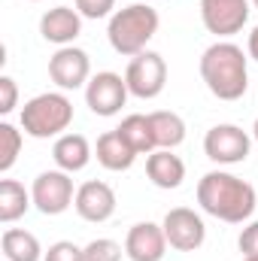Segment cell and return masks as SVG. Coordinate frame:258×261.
<instances>
[{
    "instance_id": "cell-31",
    "label": "cell",
    "mask_w": 258,
    "mask_h": 261,
    "mask_svg": "<svg viewBox=\"0 0 258 261\" xmlns=\"http://www.w3.org/2000/svg\"><path fill=\"white\" fill-rule=\"evenodd\" d=\"M243 261H258V258H243Z\"/></svg>"
},
{
    "instance_id": "cell-5",
    "label": "cell",
    "mask_w": 258,
    "mask_h": 261,
    "mask_svg": "<svg viewBox=\"0 0 258 261\" xmlns=\"http://www.w3.org/2000/svg\"><path fill=\"white\" fill-rule=\"evenodd\" d=\"M125 82H128V91L140 100H152L164 91L167 85V61L158 55V52H140L128 61L125 70Z\"/></svg>"
},
{
    "instance_id": "cell-4",
    "label": "cell",
    "mask_w": 258,
    "mask_h": 261,
    "mask_svg": "<svg viewBox=\"0 0 258 261\" xmlns=\"http://www.w3.org/2000/svg\"><path fill=\"white\" fill-rule=\"evenodd\" d=\"M73 122V103L61 91H46L37 94L24 103L21 110V128L34 140H49V137H61Z\"/></svg>"
},
{
    "instance_id": "cell-22",
    "label": "cell",
    "mask_w": 258,
    "mask_h": 261,
    "mask_svg": "<svg viewBox=\"0 0 258 261\" xmlns=\"http://www.w3.org/2000/svg\"><path fill=\"white\" fill-rule=\"evenodd\" d=\"M21 152V130L9 122L0 125V173H9Z\"/></svg>"
},
{
    "instance_id": "cell-27",
    "label": "cell",
    "mask_w": 258,
    "mask_h": 261,
    "mask_svg": "<svg viewBox=\"0 0 258 261\" xmlns=\"http://www.w3.org/2000/svg\"><path fill=\"white\" fill-rule=\"evenodd\" d=\"M237 246H240L243 258H258V222L246 225V228L240 231V240H237Z\"/></svg>"
},
{
    "instance_id": "cell-11",
    "label": "cell",
    "mask_w": 258,
    "mask_h": 261,
    "mask_svg": "<svg viewBox=\"0 0 258 261\" xmlns=\"http://www.w3.org/2000/svg\"><path fill=\"white\" fill-rule=\"evenodd\" d=\"M49 76L58 88L64 91H76L82 85H88L91 79V61L88 52L76 49V46H61L52 58H49Z\"/></svg>"
},
{
    "instance_id": "cell-24",
    "label": "cell",
    "mask_w": 258,
    "mask_h": 261,
    "mask_svg": "<svg viewBox=\"0 0 258 261\" xmlns=\"http://www.w3.org/2000/svg\"><path fill=\"white\" fill-rule=\"evenodd\" d=\"M43 261H82V246H76L70 240H58L46 249Z\"/></svg>"
},
{
    "instance_id": "cell-15",
    "label": "cell",
    "mask_w": 258,
    "mask_h": 261,
    "mask_svg": "<svg viewBox=\"0 0 258 261\" xmlns=\"http://www.w3.org/2000/svg\"><path fill=\"white\" fill-rule=\"evenodd\" d=\"M146 176L152 179V186L158 189H179L186 179V164L179 155H173V149H155L146 158Z\"/></svg>"
},
{
    "instance_id": "cell-21",
    "label": "cell",
    "mask_w": 258,
    "mask_h": 261,
    "mask_svg": "<svg viewBox=\"0 0 258 261\" xmlns=\"http://www.w3.org/2000/svg\"><path fill=\"white\" fill-rule=\"evenodd\" d=\"M31 203H34V197H31V192H24L21 182H15V179H3L0 182V222L3 225L21 219Z\"/></svg>"
},
{
    "instance_id": "cell-16",
    "label": "cell",
    "mask_w": 258,
    "mask_h": 261,
    "mask_svg": "<svg viewBox=\"0 0 258 261\" xmlns=\"http://www.w3.org/2000/svg\"><path fill=\"white\" fill-rule=\"evenodd\" d=\"M52 158H55L58 170L79 173L91 161V146H88V140L82 134H61L55 140V146H52Z\"/></svg>"
},
{
    "instance_id": "cell-2",
    "label": "cell",
    "mask_w": 258,
    "mask_h": 261,
    "mask_svg": "<svg viewBox=\"0 0 258 261\" xmlns=\"http://www.w3.org/2000/svg\"><path fill=\"white\" fill-rule=\"evenodd\" d=\"M200 79L219 100H240L249 88L246 55L237 43L219 40L200 55Z\"/></svg>"
},
{
    "instance_id": "cell-3",
    "label": "cell",
    "mask_w": 258,
    "mask_h": 261,
    "mask_svg": "<svg viewBox=\"0 0 258 261\" xmlns=\"http://www.w3.org/2000/svg\"><path fill=\"white\" fill-rule=\"evenodd\" d=\"M158 24H161L158 9H152L149 3H131L110 15V28H107L110 46L119 55L134 58V55L146 52L149 40L158 34Z\"/></svg>"
},
{
    "instance_id": "cell-1",
    "label": "cell",
    "mask_w": 258,
    "mask_h": 261,
    "mask_svg": "<svg viewBox=\"0 0 258 261\" xmlns=\"http://www.w3.org/2000/svg\"><path fill=\"white\" fill-rule=\"evenodd\" d=\"M197 203L213 219H222L228 225H243L255 213L258 197L246 179L225 170H210L197 182Z\"/></svg>"
},
{
    "instance_id": "cell-20",
    "label": "cell",
    "mask_w": 258,
    "mask_h": 261,
    "mask_svg": "<svg viewBox=\"0 0 258 261\" xmlns=\"http://www.w3.org/2000/svg\"><path fill=\"white\" fill-rule=\"evenodd\" d=\"M119 134L125 137L131 143V149L137 152V155H152L158 146H155V134H152V122H149V116H140V113H134L128 119H122V125H119Z\"/></svg>"
},
{
    "instance_id": "cell-17",
    "label": "cell",
    "mask_w": 258,
    "mask_h": 261,
    "mask_svg": "<svg viewBox=\"0 0 258 261\" xmlns=\"http://www.w3.org/2000/svg\"><path fill=\"white\" fill-rule=\"evenodd\" d=\"M94 155H97V161H100L107 170H113V173L128 170L131 164L137 161V152L131 149V143L119 134V130L100 134V137H97V146H94Z\"/></svg>"
},
{
    "instance_id": "cell-26",
    "label": "cell",
    "mask_w": 258,
    "mask_h": 261,
    "mask_svg": "<svg viewBox=\"0 0 258 261\" xmlns=\"http://www.w3.org/2000/svg\"><path fill=\"white\" fill-rule=\"evenodd\" d=\"M18 107V85L12 76H0V113L9 116Z\"/></svg>"
},
{
    "instance_id": "cell-25",
    "label": "cell",
    "mask_w": 258,
    "mask_h": 261,
    "mask_svg": "<svg viewBox=\"0 0 258 261\" xmlns=\"http://www.w3.org/2000/svg\"><path fill=\"white\" fill-rule=\"evenodd\" d=\"M82 18H107L116 9V0H76Z\"/></svg>"
},
{
    "instance_id": "cell-23",
    "label": "cell",
    "mask_w": 258,
    "mask_h": 261,
    "mask_svg": "<svg viewBox=\"0 0 258 261\" xmlns=\"http://www.w3.org/2000/svg\"><path fill=\"white\" fill-rule=\"evenodd\" d=\"M82 261H122V246L110 237H97L82 246Z\"/></svg>"
},
{
    "instance_id": "cell-30",
    "label": "cell",
    "mask_w": 258,
    "mask_h": 261,
    "mask_svg": "<svg viewBox=\"0 0 258 261\" xmlns=\"http://www.w3.org/2000/svg\"><path fill=\"white\" fill-rule=\"evenodd\" d=\"M249 3H252V6H255V9H258V0H249Z\"/></svg>"
},
{
    "instance_id": "cell-28",
    "label": "cell",
    "mask_w": 258,
    "mask_h": 261,
    "mask_svg": "<svg viewBox=\"0 0 258 261\" xmlns=\"http://www.w3.org/2000/svg\"><path fill=\"white\" fill-rule=\"evenodd\" d=\"M246 52H249V58H255V61H258V24L252 28V34H249V43H246Z\"/></svg>"
},
{
    "instance_id": "cell-10",
    "label": "cell",
    "mask_w": 258,
    "mask_h": 261,
    "mask_svg": "<svg viewBox=\"0 0 258 261\" xmlns=\"http://www.w3.org/2000/svg\"><path fill=\"white\" fill-rule=\"evenodd\" d=\"M200 21L216 37H234L249 21V0H200Z\"/></svg>"
},
{
    "instance_id": "cell-12",
    "label": "cell",
    "mask_w": 258,
    "mask_h": 261,
    "mask_svg": "<svg viewBox=\"0 0 258 261\" xmlns=\"http://www.w3.org/2000/svg\"><path fill=\"white\" fill-rule=\"evenodd\" d=\"M73 206H76L79 219L100 225V222H107L116 213V192L107 182H100V179H88V182H82L76 189Z\"/></svg>"
},
{
    "instance_id": "cell-19",
    "label": "cell",
    "mask_w": 258,
    "mask_h": 261,
    "mask_svg": "<svg viewBox=\"0 0 258 261\" xmlns=\"http://www.w3.org/2000/svg\"><path fill=\"white\" fill-rule=\"evenodd\" d=\"M149 122H152V134H155V146L158 149H176L186 140V122L176 113H170V110L149 113Z\"/></svg>"
},
{
    "instance_id": "cell-6",
    "label": "cell",
    "mask_w": 258,
    "mask_h": 261,
    "mask_svg": "<svg viewBox=\"0 0 258 261\" xmlns=\"http://www.w3.org/2000/svg\"><path fill=\"white\" fill-rule=\"evenodd\" d=\"M128 94L131 91H128L125 76H119V73H113V70L94 73V76L88 79V85H85V103H88V110H91L94 116H104V119L116 116V113L125 107Z\"/></svg>"
},
{
    "instance_id": "cell-14",
    "label": "cell",
    "mask_w": 258,
    "mask_h": 261,
    "mask_svg": "<svg viewBox=\"0 0 258 261\" xmlns=\"http://www.w3.org/2000/svg\"><path fill=\"white\" fill-rule=\"evenodd\" d=\"M40 34H43V40H49V43H55V46H70V43L82 34V15H79V9L55 6V9L43 12V18H40Z\"/></svg>"
},
{
    "instance_id": "cell-29",
    "label": "cell",
    "mask_w": 258,
    "mask_h": 261,
    "mask_svg": "<svg viewBox=\"0 0 258 261\" xmlns=\"http://www.w3.org/2000/svg\"><path fill=\"white\" fill-rule=\"evenodd\" d=\"M252 137L258 140V119H255V125H252Z\"/></svg>"
},
{
    "instance_id": "cell-32",
    "label": "cell",
    "mask_w": 258,
    "mask_h": 261,
    "mask_svg": "<svg viewBox=\"0 0 258 261\" xmlns=\"http://www.w3.org/2000/svg\"><path fill=\"white\" fill-rule=\"evenodd\" d=\"M34 3H37V0H34Z\"/></svg>"
},
{
    "instance_id": "cell-9",
    "label": "cell",
    "mask_w": 258,
    "mask_h": 261,
    "mask_svg": "<svg viewBox=\"0 0 258 261\" xmlns=\"http://www.w3.org/2000/svg\"><path fill=\"white\" fill-rule=\"evenodd\" d=\"M249 149H252L249 134L237 125H216L203 137V152L216 164H240L249 158Z\"/></svg>"
},
{
    "instance_id": "cell-13",
    "label": "cell",
    "mask_w": 258,
    "mask_h": 261,
    "mask_svg": "<svg viewBox=\"0 0 258 261\" xmlns=\"http://www.w3.org/2000/svg\"><path fill=\"white\" fill-rule=\"evenodd\" d=\"M167 252L164 228L155 222H137L125 237V255L131 261H161Z\"/></svg>"
},
{
    "instance_id": "cell-8",
    "label": "cell",
    "mask_w": 258,
    "mask_h": 261,
    "mask_svg": "<svg viewBox=\"0 0 258 261\" xmlns=\"http://www.w3.org/2000/svg\"><path fill=\"white\" fill-rule=\"evenodd\" d=\"M161 228H164L167 246L176 249V252H194V249H200L203 240H207V225H203V219H200L194 210H189V206H173V210L164 216Z\"/></svg>"
},
{
    "instance_id": "cell-18",
    "label": "cell",
    "mask_w": 258,
    "mask_h": 261,
    "mask_svg": "<svg viewBox=\"0 0 258 261\" xmlns=\"http://www.w3.org/2000/svg\"><path fill=\"white\" fill-rule=\"evenodd\" d=\"M0 249H3L6 261H43V255H46L40 240L24 228H6L0 237Z\"/></svg>"
},
{
    "instance_id": "cell-7",
    "label": "cell",
    "mask_w": 258,
    "mask_h": 261,
    "mask_svg": "<svg viewBox=\"0 0 258 261\" xmlns=\"http://www.w3.org/2000/svg\"><path fill=\"white\" fill-rule=\"evenodd\" d=\"M31 197H34V206L43 216H61L76 200L70 173H64V170H43L34 179V186H31Z\"/></svg>"
}]
</instances>
